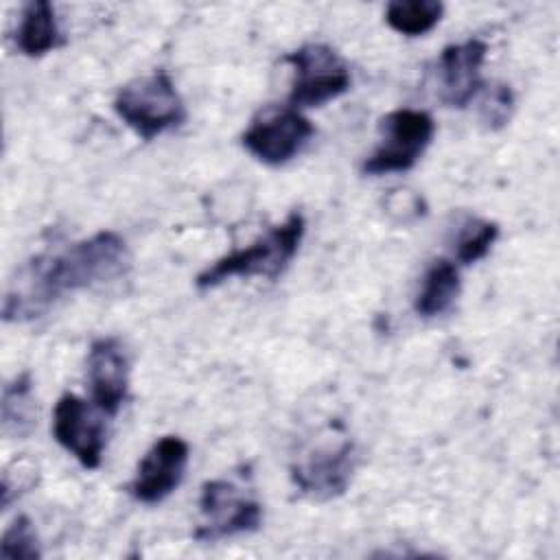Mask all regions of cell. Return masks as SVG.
Masks as SVG:
<instances>
[{
    "instance_id": "6da1fadb",
    "label": "cell",
    "mask_w": 560,
    "mask_h": 560,
    "mask_svg": "<svg viewBox=\"0 0 560 560\" xmlns=\"http://www.w3.org/2000/svg\"><path fill=\"white\" fill-rule=\"evenodd\" d=\"M131 258L120 234L101 230L77 241L63 252L42 254L24 262L11 278L4 302V322H26L39 317L68 291L98 289L122 280Z\"/></svg>"
},
{
    "instance_id": "7a4b0ae2",
    "label": "cell",
    "mask_w": 560,
    "mask_h": 560,
    "mask_svg": "<svg viewBox=\"0 0 560 560\" xmlns=\"http://www.w3.org/2000/svg\"><path fill=\"white\" fill-rule=\"evenodd\" d=\"M304 217L300 212H291L280 225H273L252 245L217 258L195 278V284L199 289H212L234 276H265L271 280L278 278L293 260L304 236Z\"/></svg>"
},
{
    "instance_id": "3957f363",
    "label": "cell",
    "mask_w": 560,
    "mask_h": 560,
    "mask_svg": "<svg viewBox=\"0 0 560 560\" xmlns=\"http://www.w3.org/2000/svg\"><path fill=\"white\" fill-rule=\"evenodd\" d=\"M114 112L142 140H153L186 120V105L164 70L122 85L114 98Z\"/></svg>"
},
{
    "instance_id": "277c9868",
    "label": "cell",
    "mask_w": 560,
    "mask_h": 560,
    "mask_svg": "<svg viewBox=\"0 0 560 560\" xmlns=\"http://www.w3.org/2000/svg\"><path fill=\"white\" fill-rule=\"evenodd\" d=\"M293 66L289 107H322L350 88V70L339 52L326 44H306L284 57Z\"/></svg>"
},
{
    "instance_id": "5b68a950",
    "label": "cell",
    "mask_w": 560,
    "mask_h": 560,
    "mask_svg": "<svg viewBox=\"0 0 560 560\" xmlns=\"http://www.w3.org/2000/svg\"><path fill=\"white\" fill-rule=\"evenodd\" d=\"M381 144L365 158V175L409 171L431 144L433 118L422 109H394L381 118Z\"/></svg>"
},
{
    "instance_id": "8992f818",
    "label": "cell",
    "mask_w": 560,
    "mask_h": 560,
    "mask_svg": "<svg viewBox=\"0 0 560 560\" xmlns=\"http://www.w3.org/2000/svg\"><path fill=\"white\" fill-rule=\"evenodd\" d=\"M203 523L195 529L197 540H219L234 534L256 532L262 521V508L256 499L247 497L232 481H206L199 497Z\"/></svg>"
},
{
    "instance_id": "52a82bcc",
    "label": "cell",
    "mask_w": 560,
    "mask_h": 560,
    "mask_svg": "<svg viewBox=\"0 0 560 560\" xmlns=\"http://www.w3.org/2000/svg\"><path fill=\"white\" fill-rule=\"evenodd\" d=\"M313 125L293 107H269L260 112L241 136L243 147L265 164L278 166L295 158L308 138Z\"/></svg>"
},
{
    "instance_id": "ba28073f",
    "label": "cell",
    "mask_w": 560,
    "mask_h": 560,
    "mask_svg": "<svg viewBox=\"0 0 560 560\" xmlns=\"http://www.w3.org/2000/svg\"><path fill=\"white\" fill-rule=\"evenodd\" d=\"M359 464V451L352 440H341L337 446L315 448L304 459L291 466L293 486L311 499L328 501L346 492Z\"/></svg>"
},
{
    "instance_id": "9c48e42d",
    "label": "cell",
    "mask_w": 560,
    "mask_h": 560,
    "mask_svg": "<svg viewBox=\"0 0 560 560\" xmlns=\"http://www.w3.org/2000/svg\"><path fill=\"white\" fill-rule=\"evenodd\" d=\"M52 435L68 453L79 459L83 468L94 470L101 466L107 431L103 420L96 418L79 396L63 394L57 400L52 413Z\"/></svg>"
},
{
    "instance_id": "30bf717a",
    "label": "cell",
    "mask_w": 560,
    "mask_h": 560,
    "mask_svg": "<svg viewBox=\"0 0 560 560\" xmlns=\"http://www.w3.org/2000/svg\"><path fill=\"white\" fill-rule=\"evenodd\" d=\"M190 448L177 435L160 438L140 459L129 492L140 503H160L179 488Z\"/></svg>"
},
{
    "instance_id": "8fae6325",
    "label": "cell",
    "mask_w": 560,
    "mask_h": 560,
    "mask_svg": "<svg viewBox=\"0 0 560 560\" xmlns=\"http://www.w3.org/2000/svg\"><path fill=\"white\" fill-rule=\"evenodd\" d=\"M88 383L96 409L116 416L129 389V357L116 337L92 341L88 352Z\"/></svg>"
},
{
    "instance_id": "7c38bea8",
    "label": "cell",
    "mask_w": 560,
    "mask_h": 560,
    "mask_svg": "<svg viewBox=\"0 0 560 560\" xmlns=\"http://www.w3.org/2000/svg\"><path fill=\"white\" fill-rule=\"evenodd\" d=\"M486 42L472 37L462 44H451L442 50L438 74H440V98L448 107H466L483 88L481 66L486 61Z\"/></svg>"
},
{
    "instance_id": "4fadbf2b",
    "label": "cell",
    "mask_w": 560,
    "mask_h": 560,
    "mask_svg": "<svg viewBox=\"0 0 560 560\" xmlns=\"http://www.w3.org/2000/svg\"><path fill=\"white\" fill-rule=\"evenodd\" d=\"M15 44L26 57H42L59 44L57 18L48 0H33L24 7Z\"/></svg>"
},
{
    "instance_id": "5bb4252c",
    "label": "cell",
    "mask_w": 560,
    "mask_h": 560,
    "mask_svg": "<svg viewBox=\"0 0 560 560\" xmlns=\"http://www.w3.org/2000/svg\"><path fill=\"white\" fill-rule=\"evenodd\" d=\"M459 295V271L448 258H438L429 265L416 298V313L422 317H438L446 313Z\"/></svg>"
},
{
    "instance_id": "9a60e30c",
    "label": "cell",
    "mask_w": 560,
    "mask_h": 560,
    "mask_svg": "<svg viewBox=\"0 0 560 560\" xmlns=\"http://www.w3.org/2000/svg\"><path fill=\"white\" fill-rule=\"evenodd\" d=\"M37 424L33 381L28 372L18 374L2 392V433L7 438H26Z\"/></svg>"
},
{
    "instance_id": "2e32d148",
    "label": "cell",
    "mask_w": 560,
    "mask_h": 560,
    "mask_svg": "<svg viewBox=\"0 0 560 560\" xmlns=\"http://www.w3.org/2000/svg\"><path fill=\"white\" fill-rule=\"evenodd\" d=\"M444 13L440 0H392L385 9V22L400 35L418 37L429 33Z\"/></svg>"
},
{
    "instance_id": "e0dca14e",
    "label": "cell",
    "mask_w": 560,
    "mask_h": 560,
    "mask_svg": "<svg viewBox=\"0 0 560 560\" xmlns=\"http://www.w3.org/2000/svg\"><path fill=\"white\" fill-rule=\"evenodd\" d=\"M499 238V225L494 221L468 217L455 236V258L462 265H472L481 260L494 241Z\"/></svg>"
},
{
    "instance_id": "ac0fdd59",
    "label": "cell",
    "mask_w": 560,
    "mask_h": 560,
    "mask_svg": "<svg viewBox=\"0 0 560 560\" xmlns=\"http://www.w3.org/2000/svg\"><path fill=\"white\" fill-rule=\"evenodd\" d=\"M42 556L37 532L28 516H18L2 534L0 558L2 560H35Z\"/></svg>"
},
{
    "instance_id": "d6986e66",
    "label": "cell",
    "mask_w": 560,
    "mask_h": 560,
    "mask_svg": "<svg viewBox=\"0 0 560 560\" xmlns=\"http://www.w3.org/2000/svg\"><path fill=\"white\" fill-rule=\"evenodd\" d=\"M514 109V94L505 83H492L486 88L479 101V118L490 129L497 131L508 125Z\"/></svg>"
}]
</instances>
